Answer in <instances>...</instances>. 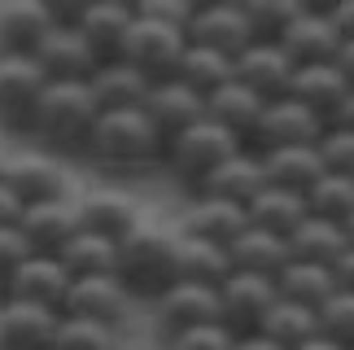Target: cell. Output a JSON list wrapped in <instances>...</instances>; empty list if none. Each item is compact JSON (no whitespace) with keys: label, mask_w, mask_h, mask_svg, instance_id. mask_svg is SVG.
I'll return each instance as SVG.
<instances>
[{"label":"cell","mask_w":354,"mask_h":350,"mask_svg":"<svg viewBox=\"0 0 354 350\" xmlns=\"http://www.w3.org/2000/svg\"><path fill=\"white\" fill-rule=\"evenodd\" d=\"M131 26V5H118V0H97V5H84L75 18V31L84 35V44L92 53L97 66H110L118 62V48H122V35Z\"/></svg>","instance_id":"e0dca14e"},{"label":"cell","mask_w":354,"mask_h":350,"mask_svg":"<svg viewBox=\"0 0 354 350\" xmlns=\"http://www.w3.org/2000/svg\"><path fill=\"white\" fill-rule=\"evenodd\" d=\"M324 136V123L310 110H302L297 101L289 97H280V101H271L263 118H258V127H254V140L245 145V149H254V154H271V149H315Z\"/></svg>","instance_id":"8992f818"},{"label":"cell","mask_w":354,"mask_h":350,"mask_svg":"<svg viewBox=\"0 0 354 350\" xmlns=\"http://www.w3.org/2000/svg\"><path fill=\"white\" fill-rule=\"evenodd\" d=\"M333 127H346V131H354V88L346 92V101H342V114H337V123Z\"/></svg>","instance_id":"f907efd6"},{"label":"cell","mask_w":354,"mask_h":350,"mask_svg":"<svg viewBox=\"0 0 354 350\" xmlns=\"http://www.w3.org/2000/svg\"><path fill=\"white\" fill-rule=\"evenodd\" d=\"M79 228L118 246L122 237H131L140 228V206L127 193H92L88 201H79Z\"/></svg>","instance_id":"484cf974"},{"label":"cell","mask_w":354,"mask_h":350,"mask_svg":"<svg viewBox=\"0 0 354 350\" xmlns=\"http://www.w3.org/2000/svg\"><path fill=\"white\" fill-rule=\"evenodd\" d=\"M127 306H131V298H127V289H122L114 276H88V280H71L66 302H62V315L114 329V324H122Z\"/></svg>","instance_id":"7c38bea8"},{"label":"cell","mask_w":354,"mask_h":350,"mask_svg":"<svg viewBox=\"0 0 354 350\" xmlns=\"http://www.w3.org/2000/svg\"><path fill=\"white\" fill-rule=\"evenodd\" d=\"M333 280H337V289H342V293H354V250H346L342 259L333 263Z\"/></svg>","instance_id":"bcb514c9"},{"label":"cell","mask_w":354,"mask_h":350,"mask_svg":"<svg viewBox=\"0 0 354 350\" xmlns=\"http://www.w3.org/2000/svg\"><path fill=\"white\" fill-rule=\"evenodd\" d=\"M31 62L39 66V75H44L48 84H88V75L97 71L84 35H79L75 26H53Z\"/></svg>","instance_id":"5bb4252c"},{"label":"cell","mask_w":354,"mask_h":350,"mask_svg":"<svg viewBox=\"0 0 354 350\" xmlns=\"http://www.w3.org/2000/svg\"><path fill=\"white\" fill-rule=\"evenodd\" d=\"M158 324L162 333H184L201 324H219V289H197V285H171L158 298Z\"/></svg>","instance_id":"cb8c5ba5"},{"label":"cell","mask_w":354,"mask_h":350,"mask_svg":"<svg viewBox=\"0 0 354 350\" xmlns=\"http://www.w3.org/2000/svg\"><path fill=\"white\" fill-rule=\"evenodd\" d=\"M263 158V175L271 188H284V193H297L306 197L310 184L324 175V163L315 149H271V154H258Z\"/></svg>","instance_id":"1f68e13d"},{"label":"cell","mask_w":354,"mask_h":350,"mask_svg":"<svg viewBox=\"0 0 354 350\" xmlns=\"http://www.w3.org/2000/svg\"><path fill=\"white\" fill-rule=\"evenodd\" d=\"M57 320V311L5 298L0 302V350H53Z\"/></svg>","instance_id":"d6986e66"},{"label":"cell","mask_w":354,"mask_h":350,"mask_svg":"<svg viewBox=\"0 0 354 350\" xmlns=\"http://www.w3.org/2000/svg\"><path fill=\"white\" fill-rule=\"evenodd\" d=\"M232 350H276L267 338H258V333H245V338H232Z\"/></svg>","instance_id":"681fc988"},{"label":"cell","mask_w":354,"mask_h":350,"mask_svg":"<svg viewBox=\"0 0 354 350\" xmlns=\"http://www.w3.org/2000/svg\"><path fill=\"white\" fill-rule=\"evenodd\" d=\"M333 293H337L333 267H315V263L289 259V263L280 267V276H276V298L297 302V306H310V311H319Z\"/></svg>","instance_id":"4dcf8cb0"},{"label":"cell","mask_w":354,"mask_h":350,"mask_svg":"<svg viewBox=\"0 0 354 350\" xmlns=\"http://www.w3.org/2000/svg\"><path fill=\"white\" fill-rule=\"evenodd\" d=\"M175 237L158 223H140L131 237L114 246V280L127 289V298H162L175 285Z\"/></svg>","instance_id":"6da1fadb"},{"label":"cell","mask_w":354,"mask_h":350,"mask_svg":"<svg viewBox=\"0 0 354 350\" xmlns=\"http://www.w3.org/2000/svg\"><path fill=\"white\" fill-rule=\"evenodd\" d=\"M53 350H114V338H110V329H101V324L62 315L57 320V338H53Z\"/></svg>","instance_id":"ab89813d"},{"label":"cell","mask_w":354,"mask_h":350,"mask_svg":"<svg viewBox=\"0 0 354 350\" xmlns=\"http://www.w3.org/2000/svg\"><path fill=\"white\" fill-rule=\"evenodd\" d=\"M236 149H245L241 140H232L223 127H214L210 118H201V123H193L188 131H180V136H171L167 140V163H171V171L180 175L184 184H206V175L219 167V163H227Z\"/></svg>","instance_id":"5b68a950"},{"label":"cell","mask_w":354,"mask_h":350,"mask_svg":"<svg viewBox=\"0 0 354 350\" xmlns=\"http://www.w3.org/2000/svg\"><path fill=\"white\" fill-rule=\"evenodd\" d=\"M245 219L254 228H263V232H276V237H289L297 223L306 219V197L297 193H284V188H263L250 206H245Z\"/></svg>","instance_id":"d6a6232c"},{"label":"cell","mask_w":354,"mask_h":350,"mask_svg":"<svg viewBox=\"0 0 354 350\" xmlns=\"http://www.w3.org/2000/svg\"><path fill=\"white\" fill-rule=\"evenodd\" d=\"M97 118H101V110L92 101L88 84H48L39 105H35L31 136H39L57 154H84Z\"/></svg>","instance_id":"7a4b0ae2"},{"label":"cell","mask_w":354,"mask_h":350,"mask_svg":"<svg viewBox=\"0 0 354 350\" xmlns=\"http://www.w3.org/2000/svg\"><path fill=\"white\" fill-rule=\"evenodd\" d=\"M293 75H297V66L280 53V44H250L232 62V79H236L241 88H250L263 105L289 97Z\"/></svg>","instance_id":"30bf717a"},{"label":"cell","mask_w":354,"mask_h":350,"mask_svg":"<svg viewBox=\"0 0 354 350\" xmlns=\"http://www.w3.org/2000/svg\"><path fill=\"white\" fill-rule=\"evenodd\" d=\"M241 13H245L254 44H276L284 35V26L302 13V5L297 0H241Z\"/></svg>","instance_id":"8d00e7d4"},{"label":"cell","mask_w":354,"mask_h":350,"mask_svg":"<svg viewBox=\"0 0 354 350\" xmlns=\"http://www.w3.org/2000/svg\"><path fill=\"white\" fill-rule=\"evenodd\" d=\"M184 39L197 44V48L219 53V57H227V62H236L241 53L254 44L241 5H206V9H197L193 22H188V31H184Z\"/></svg>","instance_id":"8fae6325"},{"label":"cell","mask_w":354,"mask_h":350,"mask_svg":"<svg viewBox=\"0 0 354 350\" xmlns=\"http://www.w3.org/2000/svg\"><path fill=\"white\" fill-rule=\"evenodd\" d=\"M62 267H66V276L71 280H88V276H114V246L105 237H92V232H79L66 241V246L53 254Z\"/></svg>","instance_id":"836d02e7"},{"label":"cell","mask_w":354,"mask_h":350,"mask_svg":"<svg viewBox=\"0 0 354 350\" xmlns=\"http://www.w3.org/2000/svg\"><path fill=\"white\" fill-rule=\"evenodd\" d=\"M136 18H145V22H158V26H171V31H188V22H193V13L197 5L193 0H140V5H131Z\"/></svg>","instance_id":"b9f144b4"},{"label":"cell","mask_w":354,"mask_h":350,"mask_svg":"<svg viewBox=\"0 0 354 350\" xmlns=\"http://www.w3.org/2000/svg\"><path fill=\"white\" fill-rule=\"evenodd\" d=\"M18 214H22V201L0 184V228H18Z\"/></svg>","instance_id":"7dc6e473"},{"label":"cell","mask_w":354,"mask_h":350,"mask_svg":"<svg viewBox=\"0 0 354 350\" xmlns=\"http://www.w3.org/2000/svg\"><path fill=\"white\" fill-rule=\"evenodd\" d=\"M342 232H346V246H350V250H354V214H350V219H346V223H342Z\"/></svg>","instance_id":"f5cc1de1"},{"label":"cell","mask_w":354,"mask_h":350,"mask_svg":"<svg viewBox=\"0 0 354 350\" xmlns=\"http://www.w3.org/2000/svg\"><path fill=\"white\" fill-rule=\"evenodd\" d=\"M276 302V280L267 276H250V272H232L219 285V324L232 333V338H245V333H258L263 315Z\"/></svg>","instance_id":"52a82bcc"},{"label":"cell","mask_w":354,"mask_h":350,"mask_svg":"<svg viewBox=\"0 0 354 350\" xmlns=\"http://www.w3.org/2000/svg\"><path fill=\"white\" fill-rule=\"evenodd\" d=\"M18 232L26 241V250L31 254H57L66 241L79 232V206L71 197L62 201H39V206H26L18 214Z\"/></svg>","instance_id":"9a60e30c"},{"label":"cell","mask_w":354,"mask_h":350,"mask_svg":"<svg viewBox=\"0 0 354 350\" xmlns=\"http://www.w3.org/2000/svg\"><path fill=\"white\" fill-rule=\"evenodd\" d=\"M306 214L315 219H328L342 228L354 214V180H342V175H319L306 193Z\"/></svg>","instance_id":"74e56055"},{"label":"cell","mask_w":354,"mask_h":350,"mask_svg":"<svg viewBox=\"0 0 354 350\" xmlns=\"http://www.w3.org/2000/svg\"><path fill=\"white\" fill-rule=\"evenodd\" d=\"M184 48H188V39L180 31L145 22V18L131 13V26H127V35H122L118 62L131 66V71L140 79H149V84H167V79H175V66H180Z\"/></svg>","instance_id":"277c9868"},{"label":"cell","mask_w":354,"mask_h":350,"mask_svg":"<svg viewBox=\"0 0 354 350\" xmlns=\"http://www.w3.org/2000/svg\"><path fill=\"white\" fill-rule=\"evenodd\" d=\"M88 92L97 101L101 114H118V110H140L145 105V92H149V79H140L131 66L110 62V66H97L88 75Z\"/></svg>","instance_id":"83f0119b"},{"label":"cell","mask_w":354,"mask_h":350,"mask_svg":"<svg viewBox=\"0 0 354 350\" xmlns=\"http://www.w3.org/2000/svg\"><path fill=\"white\" fill-rule=\"evenodd\" d=\"M250 228L245 219V206H232V201H219V197H206L201 193L184 214V232L180 237H197V241H210V246H232V241Z\"/></svg>","instance_id":"d4e9b609"},{"label":"cell","mask_w":354,"mask_h":350,"mask_svg":"<svg viewBox=\"0 0 354 350\" xmlns=\"http://www.w3.org/2000/svg\"><path fill=\"white\" fill-rule=\"evenodd\" d=\"M0 184L22 201V210L26 206H39V201H62L66 197V175L44 154H18V158H9Z\"/></svg>","instance_id":"2e32d148"},{"label":"cell","mask_w":354,"mask_h":350,"mask_svg":"<svg viewBox=\"0 0 354 350\" xmlns=\"http://www.w3.org/2000/svg\"><path fill=\"white\" fill-rule=\"evenodd\" d=\"M315 311L310 306H297V302H284L276 298L271 302V311L263 315V324H258V338H267L276 350H297L306 338H315Z\"/></svg>","instance_id":"e575fe53"},{"label":"cell","mask_w":354,"mask_h":350,"mask_svg":"<svg viewBox=\"0 0 354 350\" xmlns=\"http://www.w3.org/2000/svg\"><path fill=\"white\" fill-rule=\"evenodd\" d=\"M140 114L153 123V131L162 140H171V136H180V131H188L193 123L206 118V101L197 92H188L180 79H167V84H149Z\"/></svg>","instance_id":"4fadbf2b"},{"label":"cell","mask_w":354,"mask_h":350,"mask_svg":"<svg viewBox=\"0 0 354 350\" xmlns=\"http://www.w3.org/2000/svg\"><path fill=\"white\" fill-rule=\"evenodd\" d=\"M284 246H289V259L315 263V267H333V263L350 250L342 228L328 223V219H315V214H306V219L297 223L289 237H284Z\"/></svg>","instance_id":"f546056e"},{"label":"cell","mask_w":354,"mask_h":350,"mask_svg":"<svg viewBox=\"0 0 354 350\" xmlns=\"http://www.w3.org/2000/svg\"><path fill=\"white\" fill-rule=\"evenodd\" d=\"M48 79L39 75L31 57H0V127L5 131H31L35 105L44 97Z\"/></svg>","instance_id":"ba28073f"},{"label":"cell","mask_w":354,"mask_h":350,"mask_svg":"<svg viewBox=\"0 0 354 350\" xmlns=\"http://www.w3.org/2000/svg\"><path fill=\"white\" fill-rule=\"evenodd\" d=\"M227 259H232V272H250V276H267L276 280L280 267L289 263V246L276 232H263V228H245V232L227 246Z\"/></svg>","instance_id":"f1b7e54d"},{"label":"cell","mask_w":354,"mask_h":350,"mask_svg":"<svg viewBox=\"0 0 354 350\" xmlns=\"http://www.w3.org/2000/svg\"><path fill=\"white\" fill-rule=\"evenodd\" d=\"M346 92H350V84L337 75V66H306V71L293 75L289 101H297L302 110H310V114L324 123V131H328V127L337 123V114H342Z\"/></svg>","instance_id":"44dd1931"},{"label":"cell","mask_w":354,"mask_h":350,"mask_svg":"<svg viewBox=\"0 0 354 350\" xmlns=\"http://www.w3.org/2000/svg\"><path fill=\"white\" fill-rule=\"evenodd\" d=\"M167 350H232V333L223 324H201V329H184L171 333Z\"/></svg>","instance_id":"ee69618b"},{"label":"cell","mask_w":354,"mask_h":350,"mask_svg":"<svg viewBox=\"0 0 354 350\" xmlns=\"http://www.w3.org/2000/svg\"><path fill=\"white\" fill-rule=\"evenodd\" d=\"M267 188V175H263V158L254 149H236L227 163H219L206 184H201V193L206 197H219V201H232V206H250V201Z\"/></svg>","instance_id":"603a6c76"},{"label":"cell","mask_w":354,"mask_h":350,"mask_svg":"<svg viewBox=\"0 0 354 350\" xmlns=\"http://www.w3.org/2000/svg\"><path fill=\"white\" fill-rule=\"evenodd\" d=\"M333 66H337V75H342L346 84L354 88V44H342V48H337V62H333Z\"/></svg>","instance_id":"c3c4849f"},{"label":"cell","mask_w":354,"mask_h":350,"mask_svg":"<svg viewBox=\"0 0 354 350\" xmlns=\"http://www.w3.org/2000/svg\"><path fill=\"white\" fill-rule=\"evenodd\" d=\"M175 285H197V289H219L227 276H232V259H227L223 246H210V241L197 237H175Z\"/></svg>","instance_id":"7402d4cb"},{"label":"cell","mask_w":354,"mask_h":350,"mask_svg":"<svg viewBox=\"0 0 354 350\" xmlns=\"http://www.w3.org/2000/svg\"><path fill=\"white\" fill-rule=\"evenodd\" d=\"M175 79H180L188 92H197V97L206 101L210 92H219L223 84H232V62L219 57V53H210V48L188 44L180 66H175Z\"/></svg>","instance_id":"d590c367"},{"label":"cell","mask_w":354,"mask_h":350,"mask_svg":"<svg viewBox=\"0 0 354 350\" xmlns=\"http://www.w3.org/2000/svg\"><path fill=\"white\" fill-rule=\"evenodd\" d=\"M31 259V250H26V241L18 228H0V302L9 298V285L13 276H18V267Z\"/></svg>","instance_id":"7bdbcfd3"},{"label":"cell","mask_w":354,"mask_h":350,"mask_svg":"<svg viewBox=\"0 0 354 350\" xmlns=\"http://www.w3.org/2000/svg\"><path fill=\"white\" fill-rule=\"evenodd\" d=\"M57 26L53 5L44 0H18V5L0 9V57H35L44 35Z\"/></svg>","instance_id":"ac0fdd59"},{"label":"cell","mask_w":354,"mask_h":350,"mask_svg":"<svg viewBox=\"0 0 354 350\" xmlns=\"http://www.w3.org/2000/svg\"><path fill=\"white\" fill-rule=\"evenodd\" d=\"M263 110H267V105L258 101L250 88H241L236 79L206 97V118H210L214 127H223L227 136L241 140V145L254 140V127H258V118H263Z\"/></svg>","instance_id":"4316f807"},{"label":"cell","mask_w":354,"mask_h":350,"mask_svg":"<svg viewBox=\"0 0 354 350\" xmlns=\"http://www.w3.org/2000/svg\"><path fill=\"white\" fill-rule=\"evenodd\" d=\"M297 350H346V346H337V342H328V338H324V333H315V338H306V342L297 346Z\"/></svg>","instance_id":"816d5d0a"},{"label":"cell","mask_w":354,"mask_h":350,"mask_svg":"<svg viewBox=\"0 0 354 350\" xmlns=\"http://www.w3.org/2000/svg\"><path fill=\"white\" fill-rule=\"evenodd\" d=\"M324 13H328L337 39H342V44H354V0H337V5L324 9Z\"/></svg>","instance_id":"f6af8a7d"},{"label":"cell","mask_w":354,"mask_h":350,"mask_svg":"<svg viewBox=\"0 0 354 350\" xmlns=\"http://www.w3.org/2000/svg\"><path fill=\"white\" fill-rule=\"evenodd\" d=\"M315 329H319L328 342L354 350V293H342V289H337L333 298L315 311Z\"/></svg>","instance_id":"f35d334b"},{"label":"cell","mask_w":354,"mask_h":350,"mask_svg":"<svg viewBox=\"0 0 354 350\" xmlns=\"http://www.w3.org/2000/svg\"><path fill=\"white\" fill-rule=\"evenodd\" d=\"M276 44H280V53L297 66V71H306V66H333V62H337V48H342V39H337L328 13L302 5V13H297V18L284 26V35L276 39Z\"/></svg>","instance_id":"9c48e42d"},{"label":"cell","mask_w":354,"mask_h":350,"mask_svg":"<svg viewBox=\"0 0 354 350\" xmlns=\"http://www.w3.org/2000/svg\"><path fill=\"white\" fill-rule=\"evenodd\" d=\"M5 163H9V158H5V154H0V175H5Z\"/></svg>","instance_id":"db71d44e"},{"label":"cell","mask_w":354,"mask_h":350,"mask_svg":"<svg viewBox=\"0 0 354 350\" xmlns=\"http://www.w3.org/2000/svg\"><path fill=\"white\" fill-rule=\"evenodd\" d=\"M84 154H92L105 167L136 171V167H153L158 158L167 154V140L158 136L153 123H149L140 110H118V114H101L97 118Z\"/></svg>","instance_id":"3957f363"},{"label":"cell","mask_w":354,"mask_h":350,"mask_svg":"<svg viewBox=\"0 0 354 350\" xmlns=\"http://www.w3.org/2000/svg\"><path fill=\"white\" fill-rule=\"evenodd\" d=\"M66 289H71V276H66V267H62L57 259H48V254H31V259L18 267V276H13L9 298H13V302L44 306V311H57V315H62Z\"/></svg>","instance_id":"ffe728a7"},{"label":"cell","mask_w":354,"mask_h":350,"mask_svg":"<svg viewBox=\"0 0 354 350\" xmlns=\"http://www.w3.org/2000/svg\"><path fill=\"white\" fill-rule=\"evenodd\" d=\"M324 175H342V180H354V131L346 127H328L315 145Z\"/></svg>","instance_id":"60d3db41"}]
</instances>
